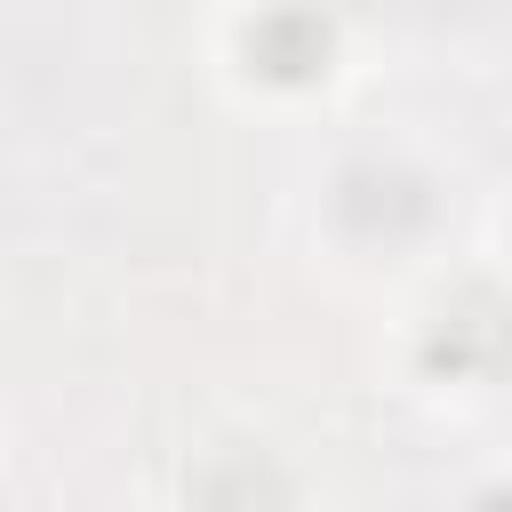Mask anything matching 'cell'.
I'll return each instance as SVG.
<instances>
[{"label": "cell", "mask_w": 512, "mask_h": 512, "mask_svg": "<svg viewBox=\"0 0 512 512\" xmlns=\"http://www.w3.org/2000/svg\"><path fill=\"white\" fill-rule=\"evenodd\" d=\"M208 64L248 112H312L352 80V16L344 0H224Z\"/></svg>", "instance_id": "1"}, {"label": "cell", "mask_w": 512, "mask_h": 512, "mask_svg": "<svg viewBox=\"0 0 512 512\" xmlns=\"http://www.w3.org/2000/svg\"><path fill=\"white\" fill-rule=\"evenodd\" d=\"M400 384L408 392H464V384H480V328L472 320H416L400 336Z\"/></svg>", "instance_id": "2"}, {"label": "cell", "mask_w": 512, "mask_h": 512, "mask_svg": "<svg viewBox=\"0 0 512 512\" xmlns=\"http://www.w3.org/2000/svg\"><path fill=\"white\" fill-rule=\"evenodd\" d=\"M488 240H496V264H504V272H512V200H504V208H496V232H488Z\"/></svg>", "instance_id": "3"}]
</instances>
